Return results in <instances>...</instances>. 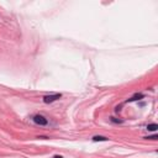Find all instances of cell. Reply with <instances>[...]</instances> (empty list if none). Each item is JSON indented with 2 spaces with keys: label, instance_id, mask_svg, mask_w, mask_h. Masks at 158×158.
I'll return each instance as SVG.
<instances>
[{
  "label": "cell",
  "instance_id": "1",
  "mask_svg": "<svg viewBox=\"0 0 158 158\" xmlns=\"http://www.w3.org/2000/svg\"><path fill=\"white\" fill-rule=\"evenodd\" d=\"M32 120L36 125H40V126L48 125V120H47L45 116H42V115H35V116L32 117Z\"/></svg>",
  "mask_w": 158,
  "mask_h": 158
},
{
  "label": "cell",
  "instance_id": "7",
  "mask_svg": "<svg viewBox=\"0 0 158 158\" xmlns=\"http://www.w3.org/2000/svg\"><path fill=\"white\" fill-rule=\"evenodd\" d=\"M111 121H112V122H122L121 120H116L115 117H111Z\"/></svg>",
  "mask_w": 158,
  "mask_h": 158
},
{
  "label": "cell",
  "instance_id": "2",
  "mask_svg": "<svg viewBox=\"0 0 158 158\" xmlns=\"http://www.w3.org/2000/svg\"><path fill=\"white\" fill-rule=\"evenodd\" d=\"M62 98V94H52V95H46V96H43V102H46V104H50V102H53L58 100V99Z\"/></svg>",
  "mask_w": 158,
  "mask_h": 158
},
{
  "label": "cell",
  "instance_id": "5",
  "mask_svg": "<svg viewBox=\"0 0 158 158\" xmlns=\"http://www.w3.org/2000/svg\"><path fill=\"white\" fill-rule=\"evenodd\" d=\"M157 129H158L157 124H149V125L147 126V130L148 131H156Z\"/></svg>",
  "mask_w": 158,
  "mask_h": 158
},
{
  "label": "cell",
  "instance_id": "8",
  "mask_svg": "<svg viewBox=\"0 0 158 158\" xmlns=\"http://www.w3.org/2000/svg\"><path fill=\"white\" fill-rule=\"evenodd\" d=\"M53 158H63V157H62V156H58V154H57V156H54Z\"/></svg>",
  "mask_w": 158,
  "mask_h": 158
},
{
  "label": "cell",
  "instance_id": "6",
  "mask_svg": "<svg viewBox=\"0 0 158 158\" xmlns=\"http://www.w3.org/2000/svg\"><path fill=\"white\" fill-rule=\"evenodd\" d=\"M146 139H157L158 136L157 135H153V136H147V137H144Z\"/></svg>",
  "mask_w": 158,
  "mask_h": 158
},
{
  "label": "cell",
  "instance_id": "4",
  "mask_svg": "<svg viewBox=\"0 0 158 158\" xmlns=\"http://www.w3.org/2000/svg\"><path fill=\"white\" fill-rule=\"evenodd\" d=\"M107 137H104V136H94L93 141L94 142H102V141H107Z\"/></svg>",
  "mask_w": 158,
  "mask_h": 158
},
{
  "label": "cell",
  "instance_id": "3",
  "mask_svg": "<svg viewBox=\"0 0 158 158\" xmlns=\"http://www.w3.org/2000/svg\"><path fill=\"white\" fill-rule=\"evenodd\" d=\"M143 98V94H136V95H133L132 98H130L129 100H127V102H131V101H136V100H139V99Z\"/></svg>",
  "mask_w": 158,
  "mask_h": 158
}]
</instances>
